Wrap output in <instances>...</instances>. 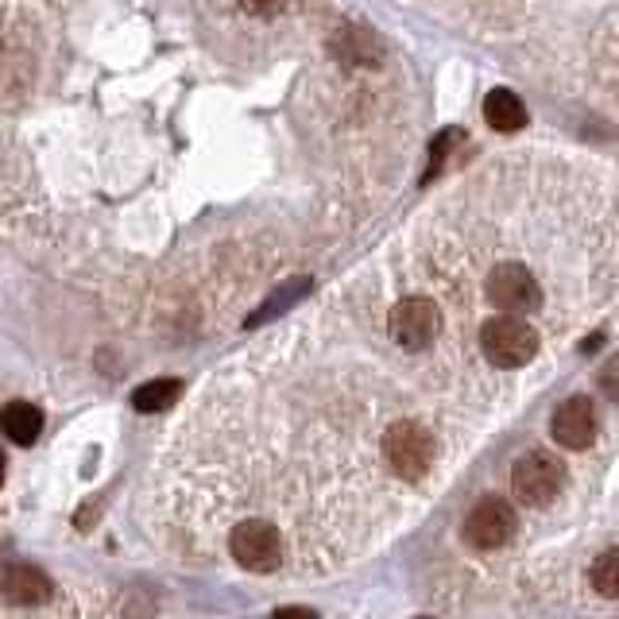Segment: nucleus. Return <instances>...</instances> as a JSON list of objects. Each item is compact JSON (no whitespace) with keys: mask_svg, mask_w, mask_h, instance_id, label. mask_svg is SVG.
<instances>
[{"mask_svg":"<svg viewBox=\"0 0 619 619\" xmlns=\"http://www.w3.org/2000/svg\"><path fill=\"white\" fill-rule=\"evenodd\" d=\"M480 348H484V356L495 369L515 372L539 356V333H534V325H527L523 317H515V314L488 317V322L480 325Z\"/></svg>","mask_w":619,"mask_h":619,"instance_id":"f257e3e1","label":"nucleus"},{"mask_svg":"<svg viewBox=\"0 0 619 619\" xmlns=\"http://www.w3.org/2000/svg\"><path fill=\"white\" fill-rule=\"evenodd\" d=\"M384 461L406 480H422L434 464V434L422 422H395L384 434Z\"/></svg>","mask_w":619,"mask_h":619,"instance_id":"f03ea898","label":"nucleus"},{"mask_svg":"<svg viewBox=\"0 0 619 619\" xmlns=\"http://www.w3.org/2000/svg\"><path fill=\"white\" fill-rule=\"evenodd\" d=\"M561 484H566V464L546 450L527 453L511 469V492L519 503H531V508H546L561 492Z\"/></svg>","mask_w":619,"mask_h":619,"instance_id":"7ed1b4c3","label":"nucleus"},{"mask_svg":"<svg viewBox=\"0 0 619 619\" xmlns=\"http://www.w3.org/2000/svg\"><path fill=\"white\" fill-rule=\"evenodd\" d=\"M488 298L503 314H534L542 306V287L531 267L508 259V264H495L488 275Z\"/></svg>","mask_w":619,"mask_h":619,"instance_id":"20e7f679","label":"nucleus"},{"mask_svg":"<svg viewBox=\"0 0 619 619\" xmlns=\"http://www.w3.org/2000/svg\"><path fill=\"white\" fill-rule=\"evenodd\" d=\"M229 553L236 558V566L252 569V573H275L283 561L279 527L267 523V519H248L229 534Z\"/></svg>","mask_w":619,"mask_h":619,"instance_id":"39448f33","label":"nucleus"},{"mask_svg":"<svg viewBox=\"0 0 619 619\" xmlns=\"http://www.w3.org/2000/svg\"><path fill=\"white\" fill-rule=\"evenodd\" d=\"M515 527H519L515 508L508 500H500V495H484L464 515V542L476 546V550H495V546L511 542Z\"/></svg>","mask_w":619,"mask_h":619,"instance_id":"423d86ee","label":"nucleus"},{"mask_svg":"<svg viewBox=\"0 0 619 619\" xmlns=\"http://www.w3.org/2000/svg\"><path fill=\"white\" fill-rule=\"evenodd\" d=\"M442 330V314L430 298H403L387 317V333L403 348H426Z\"/></svg>","mask_w":619,"mask_h":619,"instance_id":"0eeeda50","label":"nucleus"},{"mask_svg":"<svg viewBox=\"0 0 619 619\" xmlns=\"http://www.w3.org/2000/svg\"><path fill=\"white\" fill-rule=\"evenodd\" d=\"M550 434L566 450H589L597 438V411L589 395H569L566 403H558V411L550 414Z\"/></svg>","mask_w":619,"mask_h":619,"instance_id":"6e6552de","label":"nucleus"},{"mask_svg":"<svg viewBox=\"0 0 619 619\" xmlns=\"http://www.w3.org/2000/svg\"><path fill=\"white\" fill-rule=\"evenodd\" d=\"M0 592L8 605H43L51 597V577L36 566H23V561H8L4 577H0Z\"/></svg>","mask_w":619,"mask_h":619,"instance_id":"1a4fd4ad","label":"nucleus"},{"mask_svg":"<svg viewBox=\"0 0 619 619\" xmlns=\"http://www.w3.org/2000/svg\"><path fill=\"white\" fill-rule=\"evenodd\" d=\"M0 426H4V438L12 445H31L43 434V411L23 403V399H16V403H8L4 414H0Z\"/></svg>","mask_w":619,"mask_h":619,"instance_id":"9d476101","label":"nucleus"},{"mask_svg":"<svg viewBox=\"0 0 619 619\" xmlns=\"http://www.w3.org/2000/svg\"><path fill=\"white\" fill-rule=\"evenodd\" d=\"M484 120L495 132H519L527 125V105L511 89H492L484 97Z\"/></svg>","mask_w":619,"mask_h":619,"instance_id":"9b49d317","label":"nucleus"},{"mask_svg":"<svg viewBox=\"0 0 619 619\" xmlns=\"http://www.w3.org/2000/svg\"><path fill=\"white\" fill-rule=\"evenodd\" d=\"M333 51H337L345 62H356V67H376L380 55H384V47H380V39L372 36V31L345 28L337 39H333Z\"/></svg>","mask_w":619,"mask_h":619,"instance_id":"f8f14e48","label":"nucleus"},{"mask_svg":"<svg viewBox=\"0 0 619 619\" xmlns=\"http://www.w3.org/2000/svg\"><path fill=\"white\" fill-rule=\"evenodd\" d=\"M183 395V384L178 380H148V384H140L132 391V406L140 414H155V411H167L175 399Z\"/></svg>","mask_w":619,"mask_h":619,"instance_id":"ddd939ff","label":"nucleus"},{"mask_svg":"<svg viewBox=\"0 0 619 619\" xmlns=\"http://www.w3.org/2000/svg\"><path fill=\"white\" fill-rule=\"evenodd\" d=\"M592 589H597L600 597L619 600V550H608L592 561Z\"/></svg>","mask_w":619,"mask_h":619,"instance_id":"4468645a","label":"nucleus"},{"mask_svg":"<svg viewBox=\"0 0 619 619\" xmlns=\"http://www.w3.org/2000/svg\"><path fill=\"white\" fill-rule=\"evenodd\" d=\"M306 291H310V283H306V279L287 283V291H283V295H272V298H267V306H259L252 322H264V317H272V314H283V310H287L291 303H298V298H303Z\"/></svg>","mask_w":619,"mask_h":619,"instance_id":"2eb2a0df","label":"nucleus"},{"mask_svg":"<svg viewBox=\"0 0 619 619\" xmlns=\"http://www.w3.org/2000/svg\"><path fill=\"white\" fill-rule=\"evenodd\" d=\"M450 144H458V132H453V128H450V132L438 136V144H434V148H430V170H426V175H422V183H430V178H434L438 170H442V163H445V151H450Z\"/></svg>","mask_w":619,"mask_h":619,"instance_id":"dca6fc26","label":"nucleus"},{"mask_svg":"<svg viewBox=\"0 0 619 619\" xmlns=\"http://www.w3.org/2000/svg\"><path fill=\"white\" fill-rule=\"evenodd\" d=\"M597 380H600V391H605L612 403H619V353L605 364V369H600Z\"/></svg>","mask_w":619,"mask_h":619,"instance_id":"f3484780","label":"nucleus"},{"mask_svg":"<svg viewBox=\"0 0 619 619\" xmlns=\"http://www.w3.org/2000/svg\"><path fill=\"white\" fill-rule=\"evenodd\" d=\"M248 12H279L283 8V0H240Z\"/></svg>","mask_w":619,"mask_h":619,"instance_id":"a211bd4d","label":"nucleus"},{"mask_svg":"<svg viewBox=\"0 0 619 619\" xmlns=\"http://www.w3.org/2000/svg\"><path fill=\"white\" fill-rule=\"evenodd\" d=\"M272 619H322L317 612H310V608H279Z\"/></svg>","mask_w":619,"mask_h":619,"instance_id":"6ab92c4d","label":"nucleus"}]
</instances>
